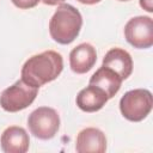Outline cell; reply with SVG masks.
Listing matches in <instances>:
<instances>
[{
    "label": "cell",
    "instance_id": "obj_13",
    "mask_svg": "<svg viewBox=\"0 0 153 153\" xmlns=\"http://www.w3.org/2000/svg\"><path fill=\"white\" fill-rule=\"evenodd\" d=\"M13 2V5L18 8H22V10H29V8H32L35 6L38 5V2L41 0H11Z\"/></svg>",
    "mask_w": 153,
    "mask_h": 153
},
{
    "label": "cell",
    "instance_id": "obj_3",
    "mask_svg": "<svg viewBox=\"0 0 153 153\" xmlns=\"http://www.w3.org/2000/svg\"><path fill=\"white\" fill-rule=\"evenodd\" d=\"M153 106L152 93L146 88H135L126 92L120 100V110L124 118L140 122L146 118Z\"/></svg>",
    "mask_w": 153,
    "mask_h": 153
},
{
    "label": "cell",
    "instance_id": "obj_4",
    "mask_svg": "<svg viewBox=\"0 0 153 153\" xmlns=\"http://www.w3.org/2000/svg\"><path fill=\"white\" fill-rule=\"evenodd\" d=\"M27 127L33 136L49 140L56 135L60 128V116L55 109L41 106L29 115Z\"/></svg>",
    "mask_w": 153,
    "mask_h": 153
},
{
    "label": "cell",
    "instance_id": "obj_6",
    "mask_svg": "<svg viewBox=\"0 0 153 153\" xmlns=\"http://www.w3.org/2000/svg\"><path fill=\"white\" fill-rule=\"evenodd\" d=\"M127 42L137 49H148L153 45V20L147 16H137L128 20L124 26Z\"/></svg>",
    "mask_w": 153,
    "mask_h": 153
},
{
    "label": "cell",
    "instance_id": "obj_1",
    "mask_svg": "<svg viewBox=\"0 0 153 153\" xmlns=\"http://www.w3.org/2000/svg\"><path fill=\"white\" fill-rule=\"evenodd\" d=\"M62 69L63 59L61 54L54 50H45L26 60L22 68V80L38 88L55 80Z\"/></svg>",
    "mask_w": 153,
    "mask_h": 153
},
{
    "label": "cell",
    "instance_id": "obj_2",
    "mask_svg": "<svg viewBox=\"0 0 153 153\" xmlns=\"http://www.w3.org/2000/svg\"><path fill=\"white\" fill-rule=\"evenodd\" d=\"M82 26L80 12L69 4H60L49 22V33L60 44L72 43Z\"/></svg>",
    "mask_w": 153,
    "mask_h": 153
},
{
    "label": "cell",
    "instance_id": "obj_15",
    "mask_svg": "<svg viewBox=\"0 0 153 153\" xmlns=\"http://www.w3.org/2000/svg\"><path fill=\"white\" fill-rule=\"evenodd\" d=\"M44 5H49V6H54V5H60L63 4L65 0H41Z\"/></svg>",
    "mask_w": 153,
    "mask_h": 153
},
{
    "label": "cell",
    "instance_id": "obj_5",
    "mask_svg": "<svg viewBox=\"0 0 153 153\" xmlns=\"http://www.w3.org/2000/svg\"><path fill=\"white\" fill-rule=\"evenodd\" d=\"M38 88L27 85L22 79L5 88L0 96V105L5 111L17 112L24 110L36 99Z\"/></svg>",
    "mask_w": 153,
    "mask_h": 153
},
{
    "label": "cell",
    "instance_id": "obj_17",
    "mask_svg": "<svg viewBox=\"0 0 153 153\" xmlns=\"http://www.w3.org/2000/svg\"><path fill=\"white\" fill-rule=\"evenodd\" d=\"M118 1H129V0H118Z\"/></svg>",
    "mask_w": 153,
    "mask_h": 153
},
{
    "label": "cell",
    "instance_id": "obj_9",
    "mask_svg": "<svg viewBox=\"0 0 153 153\" xmlns=\"http://www.w3.org/2000/svg\"><path fill=\"white\" fill-rule=\"evenodd\" d=\"M97 61V53L93 45L90 43H80L72 49L69 54L71 69L76 74H84L88 72Z\"/></svg>",
    "mask_w": 153,
    "mask_h": 153
},
{
    "label": "cell",
    "instance_id": "obj_8",
    "mask_svg": "<svg viewBox=\"0 0 153 153\" xmlns=\"http://www.w3.org/2000/svg\"><path fill=\"white\" fill-rule=\"evenodd\" d=\"M0 143L5 153H25L29 149L30 139L24 128L11 126L2 131Z\"/></svg>",
    "mask_w": 153,
    "mask_h": 153
},
{
    "label": "cell",
    "instance_id": "obj_11",
    "mask_svg": "<svg viewBox=\"0 0 153 153\" xmlns=\"http://www.w3.org/2000/svg\"><path fill=\"white\" fill-rule=\"evenodd\" d=\"M109 100L104 90L98 86L90 85L82 88L76 96V105L86 112H94L100 110Z\"/></svg>",
    "mask_w": 153,
    "mask_h": 153
},
{
    "label": "cell",
    "instance_id": "obj_10",
    "mask_svg": "<svg viewBox=\"0 0 153 153\" xmlns=\"http://www.w3.org/2000/svg\"><path fill=\"white\" fill-rule=\"evenodd\" d=\"M103 66L111 68L122 80H124L133 72V59L127 50L122 48H112L105 54Z\"/></svg>",
    "mask_w": 153,
    "mask_h": 153
},
{
    "label": "cell",
    "instance_id": "obj_12",
    "mask_svg": "<svg viewBox=\"0 0 153 153\" xmlns=\"http://www.w3.org/2000/svg\"><path fill=\"white\" fill-rule=\"evenodd\" d=\"M90 85H94V86H98L102 90H104L108 98L110 99L120 91L121 85H122V79L111 68L102 66L91 76Z\"/></svg>",
    "mask_w": 153,
    "mask_h": 153
},
{
    "label": "cell",
    "instance_id": "obj_7",
    "mask_svg": "<svg viewBox=\"0 0 153 153\" xmlns=\"http://www.w3.org/2000/svg\"><path fill=\"white\" fill-rule=\"evenodd\" d=\"M75 149L78 153H104L106 151L105 134L93 127L82 129L76 136Z\"/></svg>",
    "mask_w": 153,
    "mask_h": 153
},
{
    "label": "cell",
    "instance_id": "obj_14",
    "mask_svg": "<svg viewBox=\"0 0 153 153\" xmlns=\"http://www.w3.org/2000/svg\"><path fill=\"white\" fill-rule=\"evenodd\" d=\"M140 6L147 12H153V0H140Z\"/></svg>",
    "mask_w": 153,
    "mask_h": 153
},
{
    "label": "cell",
    "instance_id": "obj_16",
    "mask_svg": "<svg viewBox=\"0 0 153 153\" xmlns=\"http://www.w3.org/2000/svg\"><path fill=\"white\" fill-rule=\"evenodd\" d=\"M76 1H79L81 4H85V5H94V4H98L102 0H76Z\"/></svg>",
    "mask_w": 153,
    "mask_h": 153
}]
</instances>
